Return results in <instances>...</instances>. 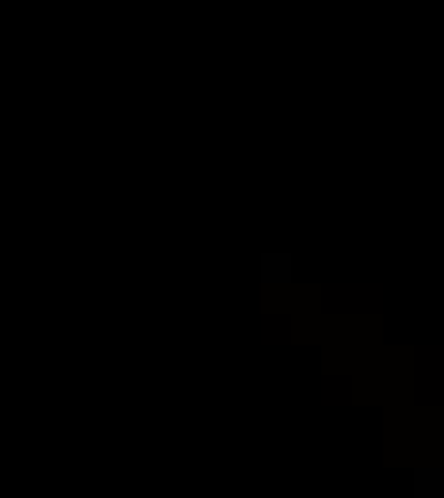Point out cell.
Returning a JSON list of instances; mask_svg holds the SVG:
<instances>
[{"mask_svg":"<svg viewBox=\"0 0 444 498\" xmlns=\"http://www.w3.org/2000/svg\"><path fill=\"white\" fill-rule=\"evenodd\" d=\"M414 494L440 498L444 494V468H414Z\"/></svg>","mask_w":444,"mask_h":498,"instance_id":"6da1fadb","label":"cell"},{"mask_svg":"<svg viewBox=\"0 0 444 498\" xmlns=\"http://www.w3.org/2000/svg\"><path fill=\"white\" fill-rule=\"evenodd\" d=\"M261 280L264 284H288L291 280V257L288 253H264L261 257Z\"/></svg>","mask_w":444,"mask_h":498,"instance_id":"7a4b0ae2","label":"cell"}]
</instances>
